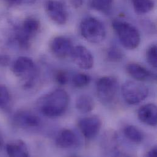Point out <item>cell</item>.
<instances>
[{"mask_svg":"<svg viewBox=\"0 0 157 157\" xmlns=\"http://www.w3.org/2000/svg\"><path fill=\"white\" fill-rule=\"evenodd\" d=\"M112 26L121 43L127 49H136L141 42V36L137 28L124 20L116 19L112 22Z\"/></svg>","mask_w":157,"mask_h":157,"instance_id":"obj_2","label":"cell"},{"mask_svg":"<svg viewBox=\"0 0 157 157\" xmlns=\"http://www.w3.org/2000/svg\"><path fill=\"white\" fill-rule=\"evenodd\" d=\"M74 47L72 40L68 37L62 36L54 37L49 44V48L52 54L59 59H65L71 56Z\"/></svg>","mask_w":157,"mask_h":157,"instance_id":"obj_10","label":"cell"},{"mask_svg":"<svg viewBox=\"0 0 157 157\" xmlns=\"http://www.w3.org/2000/svg\"><path fill=\"white\" fill-rule=\"evenodd\" d=\"M89 4L97 11L108 13L112 9L113 0H89Z\"/></svg>","mask_w":157,"mask_h":157,"instance_id":"obj_21","label":"cell"},{"mask_svg":"<svg viewBox=\"0 0 157 157\" xmlns=\"http://www.w3.org/2000/svg\"><path fill=\"white\" fill-rule=\"evenodd\" d=\"M119 84L116 78L105 76L97 82V94L100 101L105 105H110L116 101Z\"/></svg>","mask_w":157,"mask_h":157,"instance_id":"obj_7","label":"cell"},{"mask_svg":"<svg viewBox=\"0 0 157 157\" xmlns=\"http://www.w3.org/2000/svg\"><path fill=\"white\" fill-rule=\"evenodd\" d=\"M18 28L10 14L0 12V48L8 49L16 44Z\"/></svg>","mask_w":157,"mask_h":157,"instance_id":"obj_6","label":"cell"},{"mask_svg":"<svg viewBox=\"0 0 157 157\" xmlns=\"http://www.w3.org/2000/svg\"><path fill=\"white\" fill-rule=\"evenodd\" d=\"M124 53L122 51L116 46H111L106 52V58L111 62H119L124 58Z\"/></svg>","mask_w":157,"mask_h":157,"instance_id":"obj_22","label":"cell"},{"mask_svg":"<svg viewBox=\"0 0 157 157\" xmlns=\"http://www.w3.org/2000/svg\"><path fill=\"white\" fill-rule=\"evenodd\" d=\"M45 11L48 17L56 24L65 25L68 20V12L64 4L58 0H48L46 2Z\"/></svg>","mask_w":157,"mask_h":157,"instance_id":"obj_9","label":"cell"},{"mask_svg":"<svg viewBox=\"0 0 157 157\" xmlns=\"http://www.w3.org/2000/svg\"><path fill=\"white\" fill-rule=\"evenodd\" d=\"M10 58L5 54H0V67H6L9 65Z\"/></svg>","mask_w":157,"mask_h":157,"instance_id":"obj_28","label":"cell"},{"mask_svg":"<svg viewBox=\"0 0 157 157\" xmlns=\"http://www.w3.org/2000/svg\"><path fill=\"white\" fill-rule=\"evenodd\" d=\"M40 28V22L34 17L25 18L21 25H18L16 39V44L21 50H28L30 48L33 38L39 33Z\"/></svg>","mask_w":157,"mask_h":157,"instance_id":"obj_4","label":"cell"},{"mask_svg":"<svg viewBox=\"0 0 157 157\" xmlns=\"http://www.w3.org/2000/svg\"><path fill=\"white\" fill-rule=\"evenodd\" d=\"M122 94L124 100L128 104L135 105L147 97L149 89L146 85L140 82L127 81L122 87Z\"/></svg>","mask_w":157,"mask_h":157,"instance_id":"obj_8","label":"cell"},{"mask_svg":"<svg viewBox=\"0 0 157 157\" xmlns=\"http://www.w3.org/2000/svg\"><path fill=\"white\" fill-rule=\"evenodd\" d=\"M69 3L75 9L81 7L83 3V0H67Z\"/></svg>","mask_w":157,"mask_h":157,"instance_id":"obj_29","label":"cell"},{"mask_svg":"<svg viewBox=\"0 0 157 157\" xmlns=\"http://www.w3.org/2000/svg\"><path fill=\"white\" fill-rule=\"evenodd\" d=\"M77 138L75 133L69 129L61 131L56 139V144L59 148L67 149L75 145Z\"/></svg>","mask_w":157,"mask_h":157,"instance_id":"obj_17","label":"cell"},{"mask_svg":"<svg viewBox=\"0 0 157 157\" xmlns=\"http://www.w3.org/2000/svg\"><path fill=\"white\" fill-rule=\"evenodd\" d=\"M71 56L75 64L81 69H90L94 66V57L90 52L84 46L74 47Z\"/></svg>","mask_w":157,"mask_h":157,"instance_id":"obj_13","label":"cell"},{"mask_svg":"<svg viewBox=\"0 0 157 157\" xmlns=\"http://www.w3.org/2000/svg\"><path fill=\"white\" fill-rule=\"evenodd\" d=\"M12 71L18 78L24 81V87L30 88L37 75V69L33 60L27 56H20L13 63Z\"/></svg>","mask_w":157,"mask_h":157,"instance_id":"obj_3","label":"cell"},{"mask_svg":"<svg viewBox=\"0 0 157 157\" xmlns=\"http://www.w3.org/2000/svg\"><path fill=\"white\" fill-rule=\"evenodd\" d=\"M11 97L9 89L4 85L0 84V109L8 108L10 103Z\"/></svg>","mask_w":157,"mask_h":157,"instance_id":"obj_23","label":"cell"},{"mask_svg":"<svg viewBox=\"0 0 157 157\" xmlns=\"http://www.w3.org/2000/svg\"><path fill=\"white\" fill-rule=\"evenodd\" d=\"M69 104L67 92L61 89H56L45 95L38 103L41 113L48 117H58L67 111Z\"/></svg>","mask_w":157,"mask_h":157,"instance_id":"obj_1","label":"cell"},{"mask_svg":"<svg viewBox=\"0 0 157 157\" xmlns=\"http://www.w3.org/2000/svg\"><path fill=\"white\" fill-rule=\"evenodd\" d=\"M14 124L23 128L39 127L41 124V120L36 114L26 110H20L14 114L13 117Z\"/></svg>","mask_w":157,"mask_h":157,"instance_id":"obj_12","label":"cell"},{"mask_svg":"<svg viewBox=\"0 0 157 157\" xmlns=\"http://www.w3.org/2000/svg\"><path fill=\"white\" fill-rule=\"evenodd\" d=\"M147 157H156L157 156V146H154L151 148L146 154Z\"/></svg>","mask_w":157,"mask_h":157,"instance_id":"obj_30","label":"cell"},{"mask_svg":"<svg viewBox=\"0 0 157 157\" xmlns=\"http://www.w3.org/2000/svg\"><path fill=\"white\" fill-rule=\"evenodd\" d=\"M55 79L59 85H65L69 81V75L66 71L63 70L58 71L55 75Z\"/></svg>","mask_w":157,"mask_h":157,"instance_id":"obj_26","label":"cell"},{"mask_svg":"<svg viewBox=\"0 0 157 157\" xmlns=\"http://www.w3.org/2000/svg\"><path fill=\"white\" fill-rule=\"evenodd\" d=\"M80 33L82 37L92 44H100L103 42L106 35L103 24L94 17H86L81 22Z\"/></svg>","mask_w":157,"mask_h":157,"instance_id":"obj_5","label":"cell"},{"mask_svg":"<svg viewBox=\"0 0 157 157\" xmlns=\"http://www.w3.org/2000/svg\"><path fill=\"white\" fill-rule=\"evenodd\" d=\"M124 133L125 137L135 144H140L144 140V134L138 127L128 125L124 128Z\"/></svg>","mask_w":157,"mask_h":157,"instance_id":"obj_18","label":"cell"},{"mask_svg":"<svg viewBox=\"0 0 157 157\" xmlns=\"http://www.w3.org/2000/svg\"><path fill=\"white\" fill-rule=\"evenodd\" d=\"M90 77L89 75L84 73L76 74L72 79V82L75 87L82 88L87 86L90 82Z\"/></svg>","mask_w":157,"mask_h":157,"instance_id":"obj_24","label":"cell"},{"mask_svg":"<svg viewBox=\"0 0 157 157\" xmlns=\"http://www.w3.org/2000/svg\"><path fill=\"white\" fill-rule=\"evenodd\" d=\"M79 129L82 135L88 140L94 138L101 127V121L97 116H90L79 119Z\"/></svg>","mask_w":157,"mask_h":157,"instance_id":"obj_11","label":"cell"},{"mask_svg":"<svg viewBox=\"0 0 157 157\" xmlns=\"http://www.w3.org/2000/svg\"><path fill=\"white\" fill-rule=\"evenodd\" d=\"M138 117L143 123L151 127H155L157 122V106L154 103L142 106L138 109Z\"/></svg>","mask_w":157,"mask_h":157,"instance_id":"obj_15","label":"cell"},{"mask_svg":"<svg viewBox=\"0 0 157 157\" xmlns=\"http://www.w3.org/2000/svg\"><path fill=\"white\" fill-rule=\"evenodd\" d=\"M3 144H4V141H3V138H2V136L0 132V151L1 150L2 146H3Z\"/></svg>","mask_w":157,"mask_h":157,"instance_id":"obj_31","label":"cell"},{"mask_svg":"<svg viewBox=\"0 0 157 157\" xmlns=\"http://www.w3.org/2000/svg\"><path fill=\"white\" fill-rule=\"evenodd\" d=\"M126 71L130 77L138 81H152L156 79L152 72L138 63H129L126 67Z\"/></svg>","mask_w":157,"mask_h":157,"instance_id":"obj_14","label":"cell"},{"mask_svg":"<svg viewBox=\"0 0 157 157\" xmlns=\"http://www.w3.org/2000/svg\"><path fill=\"white\" fill-rule=\"evenodd\" d=\"M132 2L136 12L140 14L151 12L155 5L153 0H132Z\"/></svg>","mask_w":157,"mask_h":157,"instance_id":"obj_20","label":"cell"},{"mask_svg":"<svg viewBox=\"0 0 157 157\" xmlns=\"http://www.w3.org/2000/svg\"><path fill=\"white\" fill-rule=\"evenodd\" d=\"M94 106V100L88 95H81L77 99L76 107L79 111L82 113H87L92 111Z\"/></svg>","mask_w":157,"mask_h":157,"instance_id":"obj_19","label":"cell"},{"mask_svg":"<svg viewBox=\"0 0 157 157\" xmlns=\"http://www.w3.org/2000/svg\"><path fill=\"white\" fill-rule=\"evenodd\" d=\"M36 0H4L5 4L9 7H15L23 4H33Z\"/></svg>","mask_w":157,"mask_h":157,"instance_id":"obj_27","label":"cell"},{"mask_svg":"<svg viewBox=\"0 0 157 157\" xmlns=\"http://www.w3.org/2000/svg\"><path fill=\"white\" fill-rule=\"evenodd\" d=\"M146 59L149 64L154 69L157 67V45L154 44L150 46L146 52Z\"/></svg>","mask_w":157,"mask_h":157,"instance_id":"obj_25","label":"cell"},{"mask_svg":"<svg viewBox=\"0 0 157 157\" xmlns=\"http://www.w3.org/2000/svg\"><path fill=\"white\" fill-rule=\"evenodd\" d=\"M7 154L9 157H28L29 155L26 144L21 140H17L9 142L6 146Z\"/></svg>","mask_w":157,"mask_h":157,"instance_id":"obj_16","label":"cell"}]
</instances>
